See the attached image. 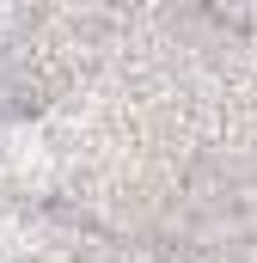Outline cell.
<instances>
[{
  "mask_svg": "<svg viewBox=\"0 0 257 263\" xmlns=\"http://www.w3.org/2000/svg\"><path fill=\"white\" fill-rule=\"evenodd\" d=\"M221 31H239V37H257V0H196Z\"/></svg>",
  "mask_w": 257,
  "mask_h": 263,
  "instance_id": "1",
  "label": "cell"
}]
</instances>
